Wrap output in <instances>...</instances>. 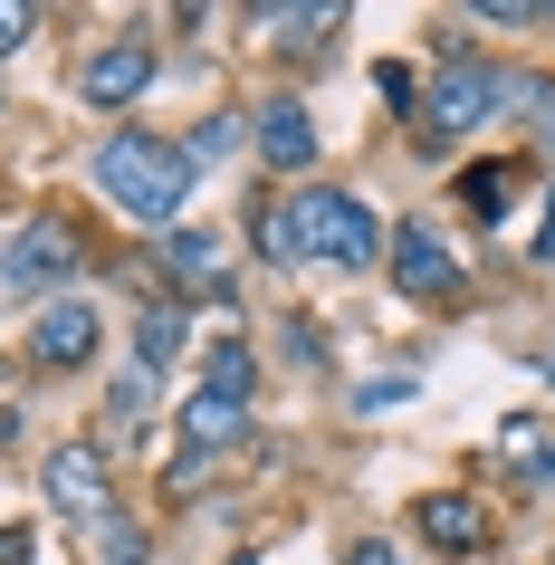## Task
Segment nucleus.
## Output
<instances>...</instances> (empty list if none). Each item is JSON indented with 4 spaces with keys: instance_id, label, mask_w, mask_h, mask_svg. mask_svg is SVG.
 Segmentation results:
<instances>
[{
    "instance_id": "obj_8",
    "label": "nucleus",
    "mask_w": 555,
    "mask_h": 565,
    "mask_svg": "<svg viewBox=\"0 0 555 565\" xmlns=\"http://www.w3.org/2000/svg\"><path fill=\"white\" fill-rule=\"evenodd\" d=\"M259 153L278 163V173H307V163H317V125H307V106H288V96L259 106Z\"/></svg>"
},
{
    "instance_id": "obj_7",
    "label": "nucleus",
    "mask_w": 555,
    "mask_h": 565,
    "mask_svg": "<svg viewBox=\"0 0 555 565\" xmlns=\"http://www.w3.org/2000/svg\"><path fill=\"white\" fill-rule=\"evenodd\" d=\"M30 355H39V364H58V374H67V364H87V355H96V307H87V298H58V307H39V327H30Z\"/></svg>"
},
{
    "instance_id": "obj_14",
    "label": "nucleus",
    "mask_w": 555,
    "mask_h": 565,
    "mask_svg": "<svg viewBox=\"0 0 555 565\" xmlns=\"http://www.w3.org/2000/svg\"><path fill=\"white\" fill-rule=\"evenodd\" d=\"M173 355H182V307H145V327H135V364L163 374Z\"/></svg>"
},
{
    "instance_id": "obj_17",
    "label": "nucleus",
    "mask_w": 555,
    "mask_h": 565,
    "mask_svg": "<svg viewBox=\"0 0 555 565\" xmlns=\"http://www.w3.org/2000/svg\"><path fill=\"white\" fill-rule=\"evenodd\" d=\"M231 145H239V116H211L202 135L182 145V163H211V153H231Z\"/></svg>"
},
{
    "instance_id": "obj_4",
    "label": "nucleus",
    "mask_w": 555,
    "mask_h": 565,
    "mask_svg": "<svg viewBox=\"0 0 555 565\" xmlns=\"http://www.w3.org/2000/svg\"><path fill=\"white\" fill-rule=\"evenodd\" d=\"M49 508H58V518H87V527L116 508V489H106V450H96V441L49 450Z\"/></svg>"
},
{
    "instance_id": "obj_11",
    "label": "nucleus",
    "mask_w": 555,
    "mask_h": 565,
    "mask_svg": "<svg viewBox=\"0 0 555 565\" xmlns=\"http://www.w3.org/2000/svg\"><path fill=\"white\" fill-rule=\"evenodd\" d=\"M221 259H231V239H221V231H173V239H163V268H173V288H221V278H231Z\"/></svg>"
},
{
    "instance_id": "obj_23",
    "label": "nucleus",
    "mask_w": 555,
    "mask_h": 565,
    "mask_svg": "<svg viewBox=\"0 0 555 565\" xmlns=\"http://www.w3.org/2000/svg\"><path fill=\"white\" fill-rule=\"evenodd\" d=\"M536 106H546V135H555V87H536Z\"/></svg>"
},
{
    "instance_id": "obj_15",
    "label": "nucleus",
    "mask_w": 555,
    "mask_h": 565,
    "mask_svg": "<svg viewBox=\"0 0 555 565\" xmlns=\"http://www.w3.org/2000/svg\"><path fill=\"white\" fill-rule=\"evenodd\" d=\"M249 384H259L249 345H211V384H202V393H231V403H249Z\"/></svg>"
},
{
    "instance_id": "obj_5",
    "label": "nucleus",
    "mask_w": 555,
    "mask_h": 565,
    "mask_svg": "<svg viewBox=\"0 0 555 565\" xmlns=\"http://www.w3.org/2000/svg\"><path fill=\"white\" fill-rule=\"evenodd\" d=\"M153 87V39H106L87 67H77V96L87 106H135Z\"/></svg>"
},
{
    "instance_id": "obj_2",
    "label": "nucleus",
    "mask_w": 555,
    "mask_h": 565,
    "mask_svg": "<svg viewBox=\"0 0 555 565\" xmlns=\"http://www.w3.org/2000/svg\"><path fill=\"white\" fill-rule=\"evenodd\" d=\"M96 192H106L135 231H173L182 192H192V163H182V145H163V135H116V145L96 153Z\"/></svg>"
},
{
    "instance_id": "obj_12",
    "label": "nucleus",
    "mask_w": 555,
    "mask_h": 565,
    "mask_svg": "<svg viewBox=\"0 0 555 565\" xmlns=\"http://www.w3.org/2000/svg\"><path fill=\"white\" fill-rule=\"evenodd\" d=\"M182 441H192V460L221 450V441H239V403L231 393H192V403H182Z\"/></svg>"
},
{
    "instance_id": "obj_18",
    "label": "nucleus",
    "mask_w": 555,
    "mask_h": 565,
    "mask_svg": "<svg viewBox=\"0 0 555 565\" xmlns=\"http://www.w3.org/2000/svg\"><path fill=\"white\" fill-rule=\"evenodd\" d=\"M96 546H106V556H116V565H135V556H145V536L125 527L116 508H106V518H96Z\"/></svg>"
},
{
    "instance_id": "obj_6",
    "label": "nucleus",
    "mask_w": 555,
    "mask_h": 565,
    "mask_svg": "<svg viewBox=\"0 0 555 565\" xmlns=\"http://www.w3.org/2000/svg\"><path fill=\"white\" fill-rule=\"evenodd\" d=\"M393 288H403V298H450V288H460V268H450V249H440L431 221H403V231H393Z\"/></svg>"
},
{
    "instance_id": "obj_13",
    "label": "nucleus",
    "mask_w": 555,
    "mask_h": 565,
    "mask_svg": "<svg viewBox=\"0 0 555 565\" xmlns=\"http://www.w3.org/2000/svg\"><path fill=\"white\" fill-rule=\"evenodd\" d=\"M460 192H469V211H479V221H508V202H517V163H469Z\"/></svg>"
},
{
    "instance_id": "obj_1",
    "label": "nucleus",
    "mask_w": 555,
    "mask_h": 565,
    "mask_svg": "<svg viewBox=\"0 0 555 565\" xmlns=\"http://www.w3.org/2000/svg\"><path fill=\"white\" fill-rule=\"evenodd\" d=\"M268 259H307V268H374L383 259V221L364 202H354V192H317V182H307V192H288V202L268 211Z\"/></svg>"
},
{
    "instance_id": "obj_21",
    "label": "nucleus",
    "mask_w": 555,
    "mask_h": 565,
    "mask_svg": "<svg viewBox=\"0 0 555 565\" xmlns=\"http://www.w3.org/2000/svg\"><path fill=\"white\" fill-rule=\"evenodd\" d=\"M0 565H30V527H0Z\"/></svg>"
},
{
    "instance_id": "obj_10",
    "label": "nucleus",
    "mask_w": 555,
    "mask_h": 565,
    "mask_svg": "<svg viewBox=\"0 0 555 565\" xmlns=\"http://www.w3.org/2000/svg\"><path fill=\"white\" fill-rule=\"evenodd\" d=\"M489 106H498V77H489V67H450V77H431V125H460V135H469Z\"/></svg>"
},
{
    "instance_id": "obj_20",
    "label": "nucleus",
    "mask_w": 555,
    "mask_h": 565,
    "mask_svg": "<svg viewBox=\"0 0 555 565\" xmlns=\"http://www.w3.org/2000/svg\"><path fill=\"white\" fill-rule=\"evenodd\" d=\"M536 259L555 268V182H546V211H536Z\"/></svg>"
},
{
    "instance_id": "obj_9",
    "label": "nucleus",
    "mask_w": 555,
    "mask_h": 565,
    "mask_svg": "<svg viewBox=\"0 0 555 565\" xmlns=\"http://www.w3.org/2000/svg\"><path fill=\"white\" fill-rule=\"evenodd\" d=\"M421 536H431L440 556H479L489 546V508L479 499H421Z\"/></svg>"
},
{
    "instance_id": "obj_3",
    "label": "nucleus",
    "mask_w": 555,
    "mask_h": 565,
    "mask_svg": "<svg viewBox=\"0 0 555 565\" xmlns=\"http://www.w3.org/2000/svg\"><path fill=\"white\" fill-rule=\"evenodd\" d=\"M67 268H87V259H77V231H67V221H20L10 249H0V288L39 298V288H58Z\"/></svg>"
},
{
    "instance_id": "obj_16",
    "label": "nucleus",
    "mask_w": 555,
    "mask_h": 565,
    "mask_svg": "<svg viewBox=\"0 0 555 565\" xmlns=\"http://www.w3.org/2000/svg\"><path fill=\"white\" fill-rule=\"evenodd\" d=\"M317 30H335V10H288V20H278V49H317Z\"/></svg>"
},
{
    "instance_id": "obj_25",
    "label": "nucleus",
    "mask_w": 555,
    "mask_h": 565,
    "mask_svg": "<svg viewBox=\"0 0 555 565\" xmlns=\"http://www.w3.org/2000/svg\"><path fill=\"white\" fill-rule=\"evenodd\" d=\"M239 565H249V556H239Z\"/></svg>"
},
{
    "instance_id": "obj_19",
    "label": "nucleus",
    "mask_w": 555,
    "mask_h": 565,
    "mask_svg": "<svg viewBox=\"0 0 555 565\" xmlns=\"http://www.w3.org/2000/svg\"><path fill=\"white\" fill-rule=\"evenodd\" d=\"M30 30H39L30 10H20V0H0V58H10V49H20V39H30Z\"/></svg>"
},
{
    "instance_id": "obj_24",
    "label": "nucleus",
    "mask_w": 555,
    "mask_h": 565,
    "mask_svg": "<svg viewBox=\"0 0 555 565\" xmlns=\"http://www.w3.org/2000/svg\"><path fill=\"white\" fill-rule=\"evenodd\" d=\"M546 374H555V355H546Z\"/></svg>"
},
{
    "instance_id": "obj_22",
    "label": "nucleus",
    "mask_w": 555,
    "mask_h": 565,
    "mask_svg": "<svg viewBox=\"0 0 555 565\" xmlns=\"http://www.w3.org/2000/svg\"><path fill=\"white\" fill-rule=\"evenodd\" d=\"M354 565H393V556H383V546H354Z\"/></svg>"
}]
</instances>
